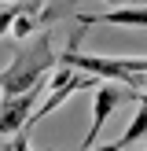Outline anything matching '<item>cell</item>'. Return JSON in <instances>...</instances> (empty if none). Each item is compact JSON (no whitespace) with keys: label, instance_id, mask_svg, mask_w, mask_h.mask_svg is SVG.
<instances>
[{"label":"cell","instance_id":"6","mask_svg":"<svg viewBox=\"0 0 147 151\" xmlns=\"http://www.w3.org/2000/svg\"><path fill=\"white\" fill-rule=\"evenodd\" d=\"M143 137H147V103H140V111L132 114V122L125 125V133H121L118 140L129 147V144H136V140H143Z\"/></svg>","mask_w":147,"mask_h":151},{"label":"cell","instance_id":"2","mask_svg":"<svg viewBox=\"0 0 147 151\" xmlns=\"http://www.w3.org/2000/svg\"><path fill=\"white\" fill-rule=\"evenodd\" d=\"M59 66V55L51 48V33H33L29 41H22V48L15 52V59L0 70V96H19L26 88H33L37 81H44Z\"/></svg>","mask_w":147,"mask_h":151},{"label":"cell","instance_id":"1","mask_svg":"<svg viewBox=\"0 0 147 151\" xmlns=\"http://www.w3.org/2000/svg\"><path fill=\"white\" fill-rule=\"evenodd\" d=\"M77 33H74L70 48L59 52V66H70V70H81V74H92L96 81H118V85H129L136 88L140 81L147 78V55H88V52H77L81 37H85L88 22L77 19Z\"/></svg>","mask_w":147,"mask_h":151},{"label":"cell","instance_id":"3","mask_svg":"<svg viewBox=\"0 0 147 151\" xmlns=\"http://www.w3.org/2000/svg\"><path fill=\"white\" fill-rule=\"evenodd\" d=\"M140 88H129V85H114V81H99V85L92 88V125H88L85 140H81V151H92L96 144H99V129L103 122H107L110 114H114L121 103L136 100Z\"/></svg>","mask_w":147,"mask_h":151},{"label":"cell","instance_id":"10","mask_svg":"<svg viewBox=\"0 0 147 151\" xmlns=\"http://www.w3.org/2000/svg\"><path fill=\"white\" fill-rule=\"evenodd\" d=\"M92 151H125V144L121 140H110V144H96Z\"/></svg>","mask_w":147,"mask_h":151},{"label":"cell","instance_id":"8","mask_svg":"<svg viewBox=\"0 0 147 151\" xmlns=\"http://www.w3.org/2000/svg\"><path fill=\"white\" fill-rule=\"evenodd\" d=\"M7 151H33V147H29V133H26V129L15 133V140H11V147H7Z\"/></svg>","mask_w":147,"mask_h":151},{"label":"cell","instance_id":"5","mask_svg":"<svg viewBox=\"0 0 147 151\" xmlns=\"http://www.w3.org/2000/svg\"><path fill=\"white\" fill-rule=\"evenodd\" d=\"M81 19L92 26V22H107V26H140L147 29V7H110L103 15H81Z\"/></svg>","mask_w":147,"mask_h":151},{"label":"cell","instance_id":"7","mask_svg":"<svg viewBox=\"0 0 147 151\" xmlns=\"http://www.w3.org/2000/svg\"><path fill=\"white\" fill-rule=\"evenodd\" d=\"M19 11H22V4H7V7H0V37L11 33V26H15V19H19Z\"/></svg>","mask_w":147,"mask_h":151},{"label":"cell","instance_id":"9","mask_svg":"<svg viewBox=\"0 0 147 151\" xmlns=\"http://www.w3.org/2000/svg\"><path fill=\"white\" fill-rule=\"evenodd\" d=\"M103 4H114V7H147V0H103Z\"/></svg>","mask_w":147,"mask_h":151},{"label":"cell","instance_id":"11","mask_svg":"<svg viewBox=\"0 0 147 151\" xmlns=\"http://www.w3.org/2000/svg\"><path fill=\"white\" fill-rule=\"evenodd\" d=\"M136 103H147V92H136Z\"/></svg>","mask_w":147,"mask_h":151},{"label":"cell","instance_id":"4","mask_svg":"<svg viewBox=\"0 0 147 151\" xmlns=\"http://www.w3.org/2000/svg\"><path fill=\"white\" fill-rule=\"evenodd\" d=\"M44 88H48V81H37L33 88H26L19 96H0V137H15V133H22L29 125Z\"/></svg>","mask_w":147,"mask_h":151},{"label":"cell","instance_id":"12","mask_svg":"<svg viewBox=\"0 0 147 151\" xmlns=\"http://www.w3.org/2000/svg\"><path fill=\"white\" fill-rule=\"evenodd\" d=\"M7 4H19V0H7Z\"/></svg>","mask_w":147,"mask_h":151}]
</instances>
